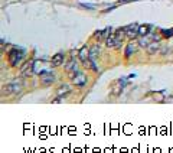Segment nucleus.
Returning <instances> with one entry per match:
<instances>
[{"label":"nucleus","instance_id":"nucleus-18","mask_svg":"<svg viewBox=\"0 0 173 153\" xmlns=\"http://www.w3.org/2000/svg\"><path fill=\"white\" fill-rule=\"evenodd\" d=\"M94 38L97 39L98 42H103V30H98V32H95V33H94Z\"/></svg>","mask_w":173,"mask_h":153},{"label":"nucleus","instance_id":"nucleus-12","mask_svg":"<svg viewBox=\"0 0 173 153\" xmlns=\"http://www.w3.org/2000/svg\"><path fill=\"white\" fill-rule=\"evenodd\" d=\"M150 29H151L150 25H141L140 28H139V36H147L150 32Z\"/></svg>","mask_w":173,"mask_h":153},{"label":"nucleus","instance_id":"nucleus-20","mask_svg":"<svg viewBox=\"0 0 173 153\" xmlns=\"http://www.w3.org/2000/svg\"><path fill=\"white\" fill-rule=\"evenodd\" d=\"M150 38H151V41H157V42H160V38H162V36H160V35H157V33H153Z\"/></svg>","mask_w":173,"mask_h":153},{"label":"nucleus","instance_id":"nucleus-16","mask_svg":"<svg viewBox=\"0 0 173 153\" xmlns=\"http://www.w3.org/2000/svg\"><path fill=\"white\" fill-rule=\"evenodd\" d=\"M94 59H91V58H88V59H85L84 62H82V65H84L87 69H92V71H97V67L94 65V62H92Z\"/></svg>","mask_w":173,"mask_h":153},{"label":"nucleus","instance_id":"nucleus-6","mask_svg":"<svg viewBox=\"0 0 173 153\" xmlns=\"http://www.w3.org/2000/svg\"><path fill=\"white\" fill-rule=\"evenodd\" d=\"M72 82H74V85L77 87H84L87 84V75H85L84 72L78 71V74L72 78Z\"/></svg>","mask_w":173,"mask_h":153},{"label":"nucleus","instance_id":"nucleus-1","mask_svg":"<svg viewBox=\"0 0 173 153\" xmlns=\"http://www.w3.org/2000/svg\"><path fill=\"white\" fill-rule=\"evenodd\" d=\"M7 59H9V64L12 67H18L19 64L22 62V59H23V51L19 48H14L12 49L7 55Z\"/></svg>","mask_w":173,"mask_h":153},{"label":"nucleus","instance_id":"nucleus-8","mask_svg":"<svg viewBox=\"0 0 173 153\" xmlns=\"http://www.w3.org/2000/svg\"><path fill=\"white\" fill-rule=\"evenodd\" d=\"M64 61H65V55L62 52H58V53H55L53 57H52V59H51V65L53 68H56V67H61L62 64H64Z\"/></svg>","mask_w":173,"mask_h":153},{"label":"nucleus","instance_id":"nucleus-9","mask_svg":"<svg viewBox=\"0 0 173 153\" xmlns=\"http://www.w3.org/2000/svg\"><path fill=\"white\" fill-rule=\"evenodd\" d=\"M41 81L43 82V85H49V84H52V82L55 81V78H53V75H52L51 72L43 71L41 74Z\"/></svg>","mask_w":173,"mask_h":153},{"label":"nucleus","instance_id":"nucleus-17","mask_svg":"<svg viewBox=\"0 0 173 153\" xmlns=\"http://www.w3.org/2000/svg\"><path fill=\"white\" fill-rule=\"evenodd\" d=\"M162 36H164V38H170V36H173V29H169V30H162Z\"/></svg>","mask_w":173,"mask_h":153},{"label":"nucleus","instance_id":"nucleus-21","mask_svg":"<svg viewBox=\"0 0 173 153\" xmlns=\"http://www.w3.org/2000/svg\"><path fill=\"white\" fill-rule=\"evenodd\" d=\"M128 2H131V0H118L120 5H123V3H128Z\"/></svg>","mask_w":173,"mask_h":153},{"label":"nucleus","instance_id":"nucleus-15","mask_svg":"<svg viewBox=\"0 0 173 153\" xmlns=\"http://www.w3.org/2000/svg\"><path fill=\"white\" fill-rule=\"evenodd\" d=\"M74 68H77V64H75V58L74 57H71L69 59H68V62L65 64V71H72Z\"/></svg>","mask_w":173,"mask_h":153},{"label":"nucleus","instance_id":"nucleus-14","mask_svg":"<svg viewBox=\"0 0 173 153\" xmlns=\"http://www.w3.org/2000/svg\"><path fill=\"white\" fill-rule=\"evenodd\" d=\"M56 94L61 97H66L68 94H69V88H68V85H62V87H59L58 90H56Z\"/></svg>","mask_w":173,"mask_h":153},{"label":"nucleus","instance_id":"nucleus-7","mask_svg":"<svg viewBox=\"0 0 173 153\" xmlns=\"http://www.w3.org/2000/svg\"><path fill=\"white\" fill-rule=\"evenodd\" d=\"M160 49H162L160 42H157V41H151V42L149 43V46L146 48V52L149 53V55H155V53L160 52Z\"/></svg>","mask_w":173,"mask_h":153},{"label":"nucleus","instance_id":"nucleus-5","mask_svg":"<svg viewBox=\"0 0 173 153\" xmlns=\"http://www.w3.org/2000/svg\"><path fill=\"white\" fill-rule=\"evenodd\" d=\"M124 85H126V81H124V80H118V81H116L111 85V96H114V97L120 96Z\"/></svg>","mask_w":173,"mask_h":153},{"label":"nucleus","instance_id":"nucleus-10","mask_svg":"<svg viewBox=\"0 0 173 153\" xmlns=\"http://www.w3.org/2000/svg\"><path fill=\"white\" fill-rule=\"evenodd\" d=\"M88 58H89V48L88 46H82L80 49V52H78V59L81 62H84L85 59H88Z\"/></svg>","mask_w":173,"mask_h":153},{"label":"nucleus","instance_id":"nucleus-4","mask_svg":"<svg viewBox=\"0 0 173 153\" xmlns=\"http://www.w3.org/2000/svg\"><path fill=\"white\" fill-rule=\"evenodd\" d=\"M140 48V45H139V41H134V39H131L130 42L127 43V48H126V58H130L133 53H136Z\"/></svg>","mask_w":173,"mask_h":153},{"label":"nucleus","instance_id":"nucleus-11","mask_svg":"<svg viewBox=\"0 0 173 153\" xmlns=\"http://www.w3.org/2000/svg\"><path fill=\"white\" fill-rule=\"evenodd\" d=\"M100 53H101L100 45H92V46L89 48V58H91V59H95L97 57H100Z\"/></svg>","mask_w":173,"mask_h":153},{"label":"nucleus","instance_id":"nucleus-2","mask_svg":"<svg viewBox=\"0 0 173 153\" xmlns=\"http://www.w3.org/2000/svg\"><path fill=\"white\" fill-rule=\"evenodd\" d=\"M20 90H22V82H20V80H16V81L10 82L6 87H3L2 92H3V96H12V94L20 92Z\"/></svg>","mask_w":173,"mask_h":153},{"label":"nucleus","instance_id":"nucleus-3","mask_svg":"<svg viewBox=\"0 0 173 153\" xmlns=\"http://www.w3.org/2000/svg\"><path fill=\"white\" fill-rule=\"evenodd\" d=\"M139 25L137 23H131V25H128V26H126V36L128 39H136L137 36H139Z\"/></svg>","mask_w":173,"mask_h":153},{"label":"nucleus","instance_id":"nucleus-13","mask_svg":"<svg viewBox=\"0 0 173 153\" xmlns=\"http://www.w3.org/2000/svg\"><path fill=\"white\" fill-rule=\"evenodd\" d=\"M150 42H151V38H150V36H140V39H139L140 48H147Z\"/></svg>","mask_w":173,"mask_h":153},{"label":"nucleus","instance_id":"nucleus-19","mask_svg":"<svg viewBox=\"0 0 173 153\" xmlns=\"http://www.w3.org/2000/svg\"><path fill=\"white\" fill-rule=\"evenodd\" d=\"M172 52V49L169 48V46H162V49H160V53L162 55H167V53Z\"/></svg>","mask_w":173,"mask_h":153}]
</instances>
